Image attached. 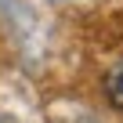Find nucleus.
Returning <instances> with one entry per match:
<instances>
[{"instance_id":"nucleus-1","label":"nucleus","mask_w":123,"mask_h":123,"mask_svg":"<svg viewBox=\"0 0 123 123\" xmlns=\"http://www.w3.org/2000/svg\"><path fill=\"white\" fill-rule=\"evenodd\" d=\"M105 87H109V98H112V105H119V109H123V62H119V65L109 73Z\"/></svg>"}]
</instances>
